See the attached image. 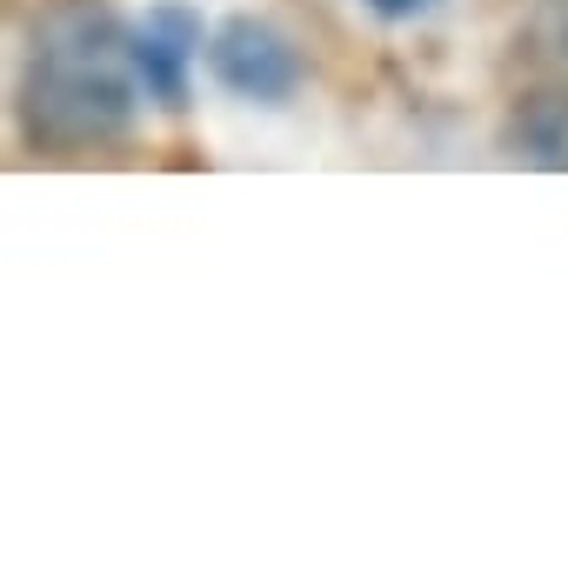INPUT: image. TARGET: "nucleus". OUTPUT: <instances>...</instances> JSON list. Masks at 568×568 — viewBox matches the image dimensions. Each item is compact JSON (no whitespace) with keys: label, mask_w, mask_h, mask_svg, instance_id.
Wrapping results in <instances>:
<instances>
[{"label":"nucleus","mask_w":568,"mask_h":568,"mask_svg":"<svg viewBox=\"0 0 568 568\" xmlns=\"http://www.w3.org/2000/svg\"><path fill=\"white\" fill-rule=\"evenodd\" d=\"M134 28H121L101 0H54L34 21L28 74H21V121L34 148H101L141 108Z\"/></svg>","instance_id":"obj_1"},{"label":"nucleus","mask_w":568,"mask_h":568,"mask_svg":"<svg viewBox=\"0 0 568 568\" xmlns=\"http://www.w3.org/2000/svg\"><path fill=\"white\" fill-rule=\"evenodd\" d=\"M207 68H214V81L227 94H241L254 108H288L302 94L295 41L281 28H267V21H254V14H234V21H221L207 34Z\"/></svg>","instance_id":"obj_2"},{"label":"nucleus","mask_w":568,"mask_h":568,"mask_svg":"<svg viewBox=\"0 0 568 568\" xmlns=\"http://www.w3.org/2000/svg\"><path fill=\"white\" fill-rule=\"evenodd\" d=\"M201 54H207L201 14L181 8V0H161V8H148V21H134V68H141L148 101L181 108L187 101V74H194Z\"/></svg>","instance_id":"obj_3"},{"label":"nucleus","mask_w":568,"mask_h":568,"mask_svg":"<svg viewBox=\"0 0 568 568\" xmlns=\"http://www.w3.org/2000/svg\"><path fill=\"white\" fill-rule=\"evenodd\" d=\"M508 154L548 174H568V88H535L508 114Z\"/></svg>","instance_id":"obj_4"},{"label":"nucleus","mask_w":568,"mask_h":568,"mask_svg":"<svg viewBox=\"0 0 568 568\" xmlns=\"http://www.w3.org/2000/svg\"><path fill=\"white\" fill-rule=\"evenodd\" d=\"M368 8H375V14H388V21H408V14H422V8H428V0H368Z\"/></svg>","instance_id":"obj_5"}]
</instances>
